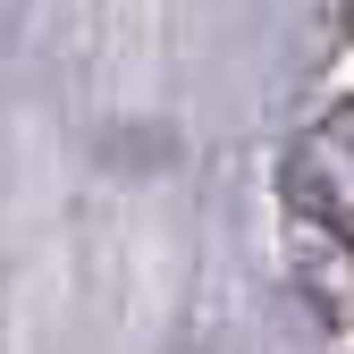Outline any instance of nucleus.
<instances>
[{"label": "nucleus", "mask_w": 354, "mask_h": 354, "mask_svg": "<svg viewBox=\"0 0 354 354\" xmlns=\"http://www.w3.org/2000/svg\"><path fill=\"white\" fill-rule=\"evenodd\" d=\"M337 9H346V34H354V0H337Z\"/></svg>", "instance_id": "f03ea898"}, {"label": "nucleus", "mask_w": 354, "mask_h": 354, "mask_svg": "<svg viewBox=\"0 0 354 354\" xmlns=\"http://www.w3.org/2000/svg\"><path fill=\"white\" fill-rule=\"evenodd\" d=\"M279 186H287L295 219H313L321 236L354 245V102H329V110L287 144Z\"/></svg>", "instance_id": "f257e3e1"}]
</instances>
